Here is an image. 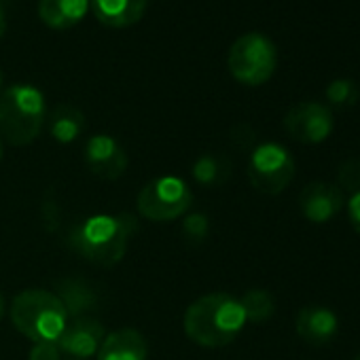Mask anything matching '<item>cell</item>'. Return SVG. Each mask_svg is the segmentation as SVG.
Listing matches in <instances>:
<instances>
[{"instance_id": "d4e9b609", "label": "cell", "mask_w": 360, "mask_h": 360, "mask_svg": "<svg viewBox=\"0 0 360 360\" xmlns=\"http://www.w3.org/2000/svg\"><path fill=\"white\" fill-rule=\"evenodd\" d=\"M43 219H45V223H47V227L51 229H56L58 227V223H60V214H58V206L53 204V202H45V206H43Z\"/></svg>"}, {"instance_id": "3957f363", "label": "cell", "mask_w": 360, "mask_h": 360, "mask_svg": "<svg viewBox=\"0 0 360 360\" xmlns=\"http://www.w3.org/2000/svg\"><path fill=\"white\" fill-rule=\"evenodd\" d=\"M45 121V96L34 85H11L0 94V138L11 146L32 144Z\"/></svg>"}, {"instance_id": "52a82bcc", "label": "cell", "mask_w": 360, "mask_h": 360, "mask_svg": "<svg viewBox=\"0 0 360 360\" xmlns=\"http://www.w3.org/2000/svg\"><path fill=\"white\" fill-rule=\"evenodd\" d=\"M295 178V159L278 142L259 144L248 161L250 185L265 195L282 193Z\"/></svg>"}, {"instance_id": "7c38bea8", "label": "cell", "mask_w": 360, "mask_h": 360, "mask_svg": "<svg viewBox=\"0 0 360 360\" xmlns=\"http://www.w3.org/2000/svg\"><path fill=\"white\" fill-rule=\"evenodd\" d=\"M295 328L297 335L311 343V345H324L330 339H335L339 330V320L333 309L322 307V305H307L299 309L295 318Z\"/></svg>"}, {"instance_id": "83f0119b", "label": "cell", "mask_w": 360, "mask_h": 360, "mask_svg": "<svg viewBox=\"0 0 360 360\" xmlns=\"http://www.w3.org/2000/svg\"><path fill=\"white\" fill-rule=\"evenodd\" d=\"M0 159H3V138H0Z\"/></svg>"}, {"instance_id": "2e32d148", "label": "cell", "mask_w": 360, "mask_h": 360, "mask_svg": "<svg viewBox=\"0 0 360 360\" xmlns=\"http://www.w3.org/2000/svg\"><path fill=\"white\" fill-rule=\"evenodd\" d=\"M89 11V0H39V18L53 30L75 28Z\"/></svg>"}, {"instance_id": "d6986e66", "label": "cell", "mask_w": 360, "mask_h": 360, "mask_svg": "<svg viewBox=\"0 0 360 360\" xmlns=\"http://www.w3.org/2000/svg\"><path fill=\"white\" fill-rule=\"evenodd\" d=\"M242 303V309L246 314V322H265L274 316L276 311V301H274V295L265 288H250L242 295L240 299Z\"/></svg>"}, {"instance_id": "277c9868", "label": "cell", "mask_w": 360, "mask_h": 360, "mask_svg": "<svg viewBox=\"0 0 360 360\" xmlns=\"http://www.w3.org/2000/svg\"><path fill=\"white\" fill-rule=\"evenodd\" d=\"M11 322L34 343L58 341L68 322V314L53 290L28 288L13 299Z\"/></svg>"}, {"instance_id": "603a6c76", "label": "cell", "mask_w": 360, "mask_h": 360, "mask_svg": "<svg viewBox=\"0 0 360 360\" xmlns=\"http://www.w3.org/2000/svg\"><path fill=\"white\" fill-rule=\"evenodd\" d=\"M28 360H62V349L58 341H41L32 345Z\"/></svg>"}, {"instance_id": "4fadbf2b", "label": "cell", "mask_w": 360, "mask_h": 360, "mask_svg": "<svg viewBox=\"0 0 360 360\" xmlns=\"http://www.w3.org/2000/svg\"><path fill=\"white\" fill-rule=\"evenodd\" d=\"M96 356L98 360H146L148 343L140 330L125 326L106 333Z\"/></svg>"}, {"instance_id": "8fae6325", "label": "cell", "mask_w": 360, "mask_h": 360, "mask_svg": "<svg viewBox=\"0 0 360 360\" xmlns=\"http://www.w3.org/2000/svg\"><path fill=\"white\" fill-rule=\"evenodd\" d=\"M345 206L343 191L333 183H309L299 195V208L309 223H328Z\"/></svg>"}, {"instance_id": "4316f807", "label": "cell", "mask_w": 360, "mask_h": 360, "mask_svg": "<svg viewBox=\"0 0 360 360\" xmlns=\"http://www.w3.org/2000/svg\"><path fill=\"white\" fill-rule=\"evenodd\" d=\"M5 309H7V301H5V295L0 292V322L5 318Z\"/></svg>"}, {"instance_id": "5bb4252c", "label": "cell", "mask_w": 360, "mask_h": 360, "mask_svg": "<svg viewBox=\"0 0 360 360\" xmlns=\"http://www.w3.org/2000/svg\"><path fill=\"white\" fill-rule=\"evenodd\" d=\"M148 7V0H89V11L106 28H129L138 24Z\"/></svg>"}, {"instance_id": "7a4b0ae2", "label": "cell", "mask_w": 360, "mask_h": 360, "mask_svg": "<svg viewBox=\"0 0 360 360\" xmlns=\"http://www.w3.org/2000/svg\"><path fill=\"white\" fill-rule=\"evenodd\" d=\"M246 326L240 299L229 292H210L193 301L183 318L185 335L202 347H225Z\"/></svg>"}, {"instance_id": "ffe728a7", "label": "cell", "mask_w": 360, "mask_h": 360, "mask_svg": "<svg viewBox=\"0 0 360 360\" xmlns=\"http://www.w3.org/2000/svg\"><path fill=\"white\" fill-rule=\"evenodd\" d=\"M358 96H360V91L356 87V83L349 79H335L326 85V100L339 108L354 106L358 102Z\"/></svg>"}, {"instance_id": "5b68a950", "label": "cell", "mask_w": 360, "mask_h": 360, "mask_svg": "<svg viewBox=\"0 0 360 360\" xmlns=\"http://www.w3.org/2000/svg\"><path fill=\"white\" fill-rule=\"evenodd\" d=\"M276 64H278L276 45L271 43V39L259 32H248L240 37L231 45L227 58L231 77L248 87H259L267 83L276 72Z\"/></svg>"}, {"instance_id": "44dd1931", "label": "cell", "mask_w": 360, "mask_h": 360, "mask_svg": "<svg viewBox=\"0 0 360 360\" xmlns=\"http://www.w3.org/2000/svg\"><path fill=\"white\" fill-rule=\"evenodd\" d=\"M210 233V221L206 214L202 212H191L185 217L183 221V240L189 244V246H200L206 242Z\"/></svg>"}, {"instance_id": "4dcf8cb0", "label": "cell", "mask_w": 360, "mask_h": 360, "mask_svg": "<svg viewBox=\"0 0 360 360\" xmlns=\"http://www.w3.org/2000/svg\"><path fill=\"white\" fill-rule=\"evenodd\" d=\"M72 360H77V358H72Z\"/></svg>"}, {"instance_id": "ba28073f", "label": "cell", "mask_w": 360, "mask_h": 360, "mask_svg": "<svg viewBox=\"0 0 360 360\" xmlns=\"http://www.w3.org/2000/svg\"><path fill=\"white\" fill-rule=\"evenodd\" d=\"M335 127V119L328 106L320 102H301L295 104L284 117L286 134L301 144H320L324 142Z\"/></svg>"}, {"instance_id": "ac0fdd59", "label": "cell", "mask_w": 360, "mask_h": 360, "mask_svg": "<svg viewBox=\"0 0 360 360\" xmlns=\"http://www.w3.org/2000/svg\"><path fill=\"white\" fill-rule=\"evenodd\" d=\"M231 161L225 155H202L193 163V178L204 187H219L225 185L231 176Z\"/></svg>"}, {"instance_id": "9c48e42d", "label": "cell", "mask_w": 360, "mask_h": 360, "mask_svg": "<svg viewBox=\"0 0 360 360\" xmlns=\"http://www.w3.org/2000/svg\"><path fill=\"white\" fill-rule=\"evenodd\" d=\"M85 163L102 180H117L127 169V153L125 148L106 134H96L85 144Z\"/></svg>"}, {"instance_id": "9a60e30c", "label": "cell", "mask_w": 360, "mask_h": 360, "mask_svg": "<svg viewBox=\"0 0 360 360\" xmlns=\"http://www.w3.org/2000/svg\"><path fill=\"white\" fill-rule=\"evenodd\" d=\"M58 299L62 301L68 318H83V316H91L98 307V295L91 288V284H87L81 278H62L56 282L53 286Z\"/></svg>"}, {"instance_id": "f546056e", "label": "cell", "mask_w": 360, "mask_h": 360, "mask_svg": "<svg viewBox=\"0 0 360 360\" xmlns=\"http://www.w3.org/2000/svg\"><path fill=\"white\" fill-rule=\"evenodd\" d=\"M354 360H360V354H358V356H356V358H354Z\"/></svg>"}, {"instance_id": "7402d4cb", "label": "cell", "mask_w": 360, "mask_h": 360, "mask_svg": "<svg viewBox=\"0 0 360 360\" xmlns=\"http://www.w3.org/2000/svg\"><path fill=\"white\" fill-rule=\"evenodd\" d=\"M337 187L349 195L360 191V159H345L337 172Z\"/></svg>"}, {"instance_id": "8992f818", "label": "cell", "mask_w": 360, "mask_h": 360, "mask_svg": "<svg viewBox=\"0 0 360 360\" xmlns=\"http://www.w3.org/2000/svg\"><path fill=\"white\" fill-rule=\"evenodd\" d=\"M193 204L189 185L178 176L153 178L140 189L136 198L138 212L155 223H167L185 217Z\"/></svg>"}, {"instance_id": "f1b7e54d", "label": "cell", "mask_w": 360, "mask_h": 360, "mask_svg": "<svg viewBox=\"0 0 360 360\" xmlns=\"http://www.w3.org/2000/svg\"><path fill=\"white\" fill-rule=\"evenodd\" d=\"M0 89H3V70H0Z\"/></svg>"}, {"instance_id": "cb8c5ba5", "label": "cell", "mask_w": 360, "mask_h": 360, "mask_svg": "<svg viewBox=\"0 0 360 360\" xmlns=\"http://www.w3.org/2000/svg\"><path fill=\"white\" fill-rule=\"evenodd\" d=\"M347 217H349V223L354 227V231L360 236V191L349 195V202H347Z\"/></svg>"}, {"instance_id": "e0dca14e", "label": "cell", "mask_w": 360, "mask_h": 360, "mask_svg": "<svg viewBox=\"0 0 360 360\" xmlns=\"http://www.w3.org/2000/svg\"><path fill=\"white\" fill-rule=\"evenodd\" d=\"M85 127L87 119L83 110L72 104H58L49 112V131L62 144H70L77 138H81Z\"/></svg>"}, {"instance_id": "30bf717a", "label": "cell", "mask_w": 360, "mask_h": 360, "mask_svg": "<svg viewBox=\"0 0 360 360\" xmlns=\"http://www.w3.org/2000/svg\"><path fill=\"white\" fill-rule=\"evenodd\" d=\"M104 337L106 330L100 324V320H96L94 316H83V318H72V322L70 320L66 322L58 339V345L62 354H68L77 360H87L98 354Z\"/></svg>"}, {"instance_id": "484cf974", "label": "cell", "mask_w": 360, "mask_h": 360, "mask_svg": "<svg viewBox=\"0 0 360 360\" xmlns=\"http://www.w3.org/2000/svg\"><path fill=\"white\" fill-rule=\"evenodd\" d=\"M5 30H7V15H5L3 5H0V39L5 37Z\"/></svg>"}, {"instance_id": "6da1fadb", "label": "cell", "mask_w": 360, "mask_h": 360, "mask_svg": "<svg viewBox=\"0 0 360 360\" xmlns=\"http://www.w3.org/2000/svg\"><path fill=\"white\" fill-rule=\"evenodd\" d=\"M136 231L138 221L127 212L96 214L72 227L68 233V244L85 261L98 267H112L125 257Z\"/></svg>"}]
</instances>
